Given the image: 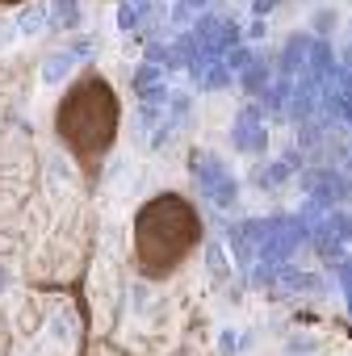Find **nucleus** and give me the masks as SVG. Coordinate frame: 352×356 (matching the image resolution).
Listing matches in <instances>:
<instances>
[{"label":"nucleus","mask_w":352,"mask_h":356,"mask_svg":"<svg viewBox=\"0 0 352 356\" xmlns=\"http://www.w3.org/2000/svg\"><path fill=\"white\" fill-rule=\"evenodd\" d=\"M118 118H122V109H118V97H113L105 76H80L59 97L55 134H59L63 151L76 159V168L84 176H97L105 155L113 151Z\"/></svg>","instance_id":"f257e3e1"},{"label":"nucleus","mask_w":352,"mask_h":356,"mask_svg":"<svg viewBox=\"0 0 352 356\" xmlns=\"http://www.w3.org/2000/svg\"><path fill=\"white\" fill-rule=\"evenodd\" d=\"M202 239V222L189 202L155 197L134 218V268L143 277H168Z\"/></svg>","instance_id":"f03ea898"},{"label":"nucleus","mask_w":352,"mask_h":356,"mask_svg":"<svg viewBox=\"0 0 352 356\" xmlns=\"http://www.w3.org/2000/svg\"><path fill=\"white\" fill-rule=\"evenodd\" d=\"M17 5H30V0H0V9H17Z\"/></svg>","instance_id":"7ed1b4c3"}]
</instances>
